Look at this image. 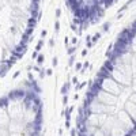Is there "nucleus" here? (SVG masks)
Wrapping results in <instances>:
<instances>
[{"mask_svg":"<svg viewBox=\"0 0 136 136\" xmlns=\"http://www.w3.org/2000/svg\"><path fill=\"white\" fill-rule=\"evenodd\" d=\"M78 136L136 133V22L116 39L78 117Z\"/></svg>","mask_w":136,"mask_h":136,"instance_id":"nucleus-1","label":"nucleus"},{"mask_svg":"<svg viewBox=\"0 0 136 136\" xmlns=\"http://www.w3.org/2000/svg\"><path fill=\"white\" fill-rule=\"evenodd\" d=\"M44 103L34 83L15 87L0 98V136H41Z\"/></svg>","mask_w":136,"mask_h":136,"instance_id":"nucleus-3","label":"nucleus"},{"mask_svg":"<svg viewBox=\"0 0 136 136\" xmlns=\"http://www.w3.org/2000/svg\"><path fill=\"white\" fill-rule=\"evenodd\" d=\"M41 0H0V78L25 54L39 15Z\"/></svg>","mask_w":136,"mask_h":136,"instance_id":"nucleus-2","label":"nucleus"}]
</instances>
